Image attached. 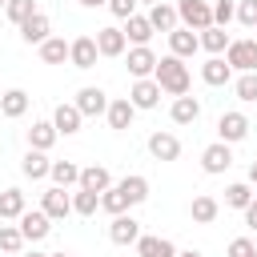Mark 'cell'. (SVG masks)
<instances>
[{
    "mask_svg": "<svg viewBox=\"0 0 257 257\" xmlns=\"http://www.w3.org/2000/svg\"><path fill=\"white\" fill-rule=\"evenodd\" d=\"M153 80H157V88H161V92H169V96H185V92H189V84H193L189 64H185V60H177V56H157Z\"/></svg>",
    "mask_w": 257,
    "mask_h": 257,
    "instance_id": "obj_1",
    "label": "cell"
},
{
    "mask_svg": "<svg viewBox=\"0 0 257 257\" xmlns=\"http://www.w3.org/2000/svg\"><path fill=\"white\" fill-rule=\"evenodd\" d=\"M177 20L189 32H205V28H213V4L209 0H181L177 4Z\"/></svg>",
    "mask_w": 257,
    "mask_h": 257,
    "instance_id": "obj_2",
    "label": "cell"
},
{
    "mask_svg": "<svg viewBox=\"0 0 257 257\" xmlns=\"http://www.w3.org/2000/svg\"><path fill=\"white\" fill-rule=\"evenodd\" d=\"M225 64H229L233 72H257V40H253V36H249V40H229Z\"/></svg>",
    "mask_w": 257,
    "mask_h": 257,
    "instance_id": "obj_3",
    "label": "cell"
},
{
    "mask_svg": "<svg viewBox=\"0 0 257 257\" xmlns=\"http://www.w3.org/2000/svg\"><path fill=\"white\" fill-rule=\"evenodd\" d=\"M16 229H20V237H24V241H32V245H36V241H44V237L52 233V221H48L40 209H24Z\"/></svg>",
    "mask_w": 257,
    "mask_h": 257,
    "instance_id": "obj_4",
    "label": "cell"
},
{
    "mask_svg": "<svg viewBox=\"0 0 257 257\" xmlns=\"http://www.w3.org/2000/svg\"><path fill=\"white\" fill-rule=\"evenodd\" d=\"M40 213H44L48 221H64V217L72 213V197L52 185V189H44V197H40Z\"/></svg>",
    "mask_w": 257,
    "mask_h": 257,
    "instance_id": "obj_5",
    "label": "cell"
},
{
    "mask_svg": "<svg viewBox=\"0 0 257 257\" xmlns=\"http://www.w3.org/2000/svg\"><path fill=\"white\" fill-rule=\"evenodd\" d=\"M217 133H221V141H225V145H237V141H245V137H249V116H245V112H221Z\"/></svg>",
    "mask_w": 257,
    "mask_h": 257,
    "instance_id": "obj_6",
    "label": "cell"
},
{
    "mask_svg": "<svg viewBox=\"0 0 257 257\" xmlns=\"http://www.w3.org/2000/svg\"><path fill=\"white\" fill-rule=\"evenodd\" d=\"M108 241H112V245H137V241H141V221L128 217V213L112 217V225H108Z\"/></svg>",
    "mask_w": 257,
    "mask_h": 257,
    "instance_id": "obj_7",
    "label": "cell"
},
{
    "mask_svg": "<svg viewBox=\"0 0 257 257\" xmlns=\"http://www.w3.org/2000/svg\"><path fill=\"white\" fill-rule=\"evenodd\" d=\"M92 40H96V52H100V56H124V52H128L124 32H120V28H112V24H108V28H96V36H92Z\"/></svg>",
    "mask_w": 257,
    "mask_h": 257,
    "instance_id": "obj_8",
    "label": "cell"
},
{
    "mask_svg": "<svg viewBox=\"0 0 257 257\" xmlns=\"http://www.w3.org/2000/svg\"><path fill=\"white\" fill-rule=\"evenodd\" d=\"M76 108H80V116H100L104 108H108V96H104V88H96V84H84L80 92H76V100H72Z\"/></svg>",
    "mask_w": 257,
    "mask_h": 257,
    "instance_id": "obj_9",
    "label": "cell"
},
{
    "mask_svg": "<svg viewBox=\"0 0 257 257\" xmlns=\"http://www.w3.org/2000/svg\"><path fill=\"white\" fill-rule=\"evenodd\" d=\"M229 165H233V149H229L225 141H213V145L201 153V169H205V173H213V177H217V173H225Z\"/></svg>",
    "mask_w": 257,
    "mask_h": 257,
    "instance_id": "obj_10",
    "label": "cell"
},
{
    "mask_svg": "<svg viewBox=\"0 0 257 257\" xmlns=\"http://www.w3.org/2000/svg\"><path fill=\"white\" fill-rule=\"evenodd\" d=\"M201 48V40H197V32H189V28H173L169 32V56H177V60H189L193 52Z\"/></svg>",
    "mask_w": 257,
    "mask_h": 257,
    "instance_id": "obj_11",
    "label": "cell"
},
{
    "mask_svg": "<svg viewBox=\"0 0 257 257\" xmlns=\"http://www.w3.org/2000/svg\"><path fill=\"white\" fill-rule=\"evenodd\" d=\"M96 40L92 36H76L72 44H68V60H72V68H96Z\"/></svg>",
    "mask_w": 257,
    "mask_h": 257,
    "instance_id": "obj_12",
    "label": "cell"
},
{
    "mask_svg": "<svg viewBox=\"0 0 257 257\" xmlns=\"http://www.w3.org/2000/svg\"><path fill=\"white\" fill-rule=\"evenodd\" d=\"M153 68H157V52L149 44L145 48H128V72H133V80H149Z\"/></svg>",
    "mask_w": 257,
    "mask_h": 257,
    "instance_id": "obj_13",
    "label": "cell"
},
{
    "mask_svg": "<svg viewBox=\"0 0 257 257\" xmlns=\"http://www.w3.org/2000/svg\"><path fill=\"white\" fill-rule=\"evenodd\" d=\"M80 108L76 104H56L52 108V128L60 133V137H72V133H80Z\"/></svg>",
    "mask_w": 257,
    "mask_h": 257,
    "instance_id": "obj_14",
    "label": "cell"
},
{
    "mask_svg": "<svg viewBox=\"0 0 257 257\" xmlns=\"http://www.w3.org/2000/svg\"><path fill=\"white\" fill-rule=\"evenodd\" d=\"M157 100H161V88H157L153 76H149V80H137V84L128 88V104H133V108H157Z\"/></svg>",
    "mask_w": 257,
    "mask_h": 257,
    "instance_id": "obj_15",
    "label": "cell"
},
{
    "mask_svg": "<svg viewBox=\"0 0 257 257\" xmlns=\"http://www.w3.org/2000/svg\"><path fill=\"white\" fill-rule=\"evenodd\" d=\"M20 36H24L28 44H36V48H40V44H44V40L52 36V24H48V16H44V12H36V16H28V20L20 24Z\"/></svg>",
    "mask_w": 257,
    "mask_h": 257,
    "instance_id": "obj_16",
    "label": "cell"
},
{
    "mask_svg": "<svg viewBox=\"0 0 257 257\" xmlns=\"http://www.w3.org/2000/svg\"><path fill=\"white\" fill-rule=\"evenodd\" d=\"M120 32H124V40H133V48H145V44L153 40V24H149V16H141V12L128 16Z\"/></svg>",
    "mask_w": 257,
    "mask_h": 257,
    "instance_id": "obj_17",
    "label": "cell"
},
{
    "mask_svg": "<svg viewBox=\"0 0 257 257\" xmlns=\"http://www.w3.org/2000/svg\"><path fill=\"white\" fill-rule=\"evenodd\" d=\"M201 80H205V84H213V88H221V84H229V80H233V68L225 64V56H209V60L201 64Z\"/></svg>",
    "mask_w": 257,
    "mask_h": 257,
    "instance_id": "obj_18",
    "label": "cell"
},
{
    "mask_svg": "<svg viewBox=\"0 0 257 257\" xmlns=\"http://www.w3.org/2000/svg\"><path fill=\"white\" fill-rule=\"evenodd\" d=\"M104 116H108V128H116V133H124V128L133 124V116H137V108L128 104V96H120V100H108V108H104Z\"/></svg>",
    "mask_w": 257,
    "mask_h": 257,
    "instance_id": "obj_19",
    "label": "cell"
},
{
    "mask_svg": "<svg viewBox=\"0 0 257 257\" xmlns=\"http://www.w3.org/2000/svg\"><path fill=\"white\" fill-rule=\"evenodd\" d=\"M149 153H153L157 161H177V157H181V141H177L173 133H153V137H149Z\"/></svg>",
    "mask_w": 257,
    "mask_h": 257,
    "instance_id": "obj_20",
    "label": "cell"
},
{
    "mask_svg": "<svg viewBox=\"0 0 257 257\" xmlns=\"http://www.w3.org/2000/svg\"><path fill=\"white\" fill-rule=\"evenodd\" d=\"M169 116H173V124H193V120L201 116V100L185 92V96H177V100H173V108H169Z\"/></svg>",
    "mask_w": 257,
    "mask_h": 257,
    "instance_id": "obj_21",
    "label": "cell"
},
{
    "mask_svg": "<svg viewBox=\"0 0 257 257\" xmlns=\"http://www.w3.org/2000/svg\"><path fill=\"white\" fill-rule=\"evenodd\" d=\"M137 257H177V245L169 237H145L137 241Z\"/></svg>",
    "mask_w": 257,
    "mask_h": 257,
    "instance_id": "obj_22",
    "label": "cell"
},
{
    "mask_svg": "<svg viewBox=\"0 0 257 257\" xmlns=\"http://www.w3.org/2000/svg\"><path fill=\"white\" fill-rule=\"evenodd\" d=\"M149 24H153V32H173L181 20H177V8L161 0V4H153V8H149Z\"/></svg>",
    "mask_w": 257,
    "mask_h": 257,
    "instance_id": "obj_23",
    "label": "cell"
},
{
    "mask_svg": "<svg viewBox=\"0 0 257 257\" xmlns=\"http://www.w3.org/2000/svg\"><path fill=\"white\" fill-rule=\"evenodd\" d=\"M56 137H60V133L52 128V120H36V124L28 128V145H32L36 153H48V149L56 145Z\"/></svg>",
    "mask_w": 257,
    "mask_h": 257,
    "instance_id": "obj_24",
    "label": "cell"
},
{
    "mask_svg": "<svg viewBox=\"0 0 257 257\" xmlns=\"http://www.w3.org/2000/svg\"><path fill=\"white\" fill-rule=\"evenodd\" d=\"M108 185H112V177H108L104 165H88V169H80V189H84V193H104Z\"/></svg>",
    "mask_w": 257,
    "mask_h": 257,
    "instance_id": "obj_25",
    "label": "cell"
},
{
    "mask_svg": "<svg viewBox=\"0 0 257 257\" xmlns=\"http://www.w3.org/2000/svg\"><path fill=\"white\" fill-rule=\"evenodd\" d=\"M0 112H4L8 120L24 116V112H28V92H24V88H8V92L0 96Z\"/></svg>",
    "mask_w": 257,
    "mask_h": 257,
    "instance_id": "obj_26",
    "label": "cell"
},
{
    "mask_svg": "<svg viewBox=\"0 0 257 257\" xmlns=\"http://www.w3.org/2000/svg\"><path fill=\"white\" fill-rule=\"evenodd\" d=\"M48 169H52V161H48L44 153H36V149H28V153H24V161H20V173H24V177H32V181L48 177Z\"/></svg>",
    "mask_w": 257,
    "mask_h": 257,
    "instance_id": "obj_27",
    "label": "cell"
},
{
    "mask_svg": "<svg viewBox=\"0 0 257 257\" xmlns=\"http://www.w3.org/2000/svg\"><path fill=\"white\" fill-rule=\"evenodd\" d=\"M48 177H52V185H56V189H68V185H80V169H76L72 161H52V169H48Z\"/></svg>",
    "mask_w": 257,
    "mask_h": 257,
    "instance_id": "obj_28",
    "label": "cell"
},
{
    "mask_svg": "<svg viewBox=\"0 0 257 257\" xmlns=\"http://www.w3.org/2000/svg\"><path fill=\"white\" fill-rule=\"evenodd\" d=\"M116 189L124 193V201H128V209H133V205H141V201L149 197V181H145L141 173H133V177H124V181H120Z\"/></svg>",
    "mask_w": 257,
    "mask_h": 257,
    "instance_id": "obj_29",
    "label": "cell"
},
{
    "mask_svg": "<svg viewBox=\"0 0 257 257\" xmlns=\"http://www.w3.org/2000/svg\"><path fill=\"white\" fill-rule=\"evenodd\" d=\"M189 213H193V221H197V225H213V221H217V213H221V205H217L209 193H201V197H193V209H189Z\"/></svg>",
    "mask_w": 257,
    "mask_h": 257,
    "instance_id": "obj_30",
    "label": "cell"
},
{
    "mask_svg": "<svg viewBox=\"0 0 257 257\" xmlns=\"http://www.w3.org/2000/svg\"><path fill=\"white\" fill-rule=\"evenodd\" d=\"M24 213V193L20 189H4L0 193V221H20Z\"/></svg>",
    "mask_w": 257,
    "mask_h": 257,
    "instance_id": "obj_31",
    "label": "cell"
},
{
    "mask_svg": "<svg viewBox=\"0 0 257 257\" xmlns=\"http://www.w3.org/2000/svg\"><path fill=\"white\" fill-rule=\"evenodd\" d=\"M197 40H201V48H205V52H213V56H221V52L229 48V32H225V28H217V24H213V28H205Z\"/></svg>",
    "mask_w": 257,
    "mask_h": 257,
    "instance_id": "obj_32",
    "label": "cell"
},
{
    "mask_svg": "<svg viewBox=\"0 0 257 257\" xmlns=\"http://www.w3.org/2000/svg\"><path fill=\"white\" fill-rule=\"evenodd\" d=\"M40 60H44V64H64V60H68V44H64L60 36H48V40L40 44Z\"/></svg>",
    "mask_w": 257,
    "mask_h": 257,
    "instance_id": "obj_33",
    "label": "cell"
},
{
    "mask_svg": "<svg viewBox=\"0 0 257 257\" xmlns=\"http://www.w3.org/2000/svg\"><path fill=\"white\" fill-rule=\"evenodd\" d=\"M249 201H253V189H249L245 181H233V185L225 189V205H229V209H241V213H245Z\"/></svg>",
    "mask_w": 257,
    "mask_h": 257,
    "instance_id": "obj_34",
    "label": "cell"
},
{
    "mask_svg": "<svg viewBox=\"0 0 257 257\" xmlns=\"http://www.w3.org/2000/svg\"><path fill=\"white\" fill-rule=\"evenodd\" d=\"M100 209H104L108 217H120V213L128 209V201H124V193H120L116 185H108V189L100 193Z\"/></svg>",
    "mask_w": 257,
    "mask_h": 257,
    "instance_id": "obj_35",
    "label": "cell"
},
{
    "mask_svg": "<svg viewBox=\"0 0 257 257\" xmlns=\"http://www.w3.org/2000/svg\"><path fill=\"white\" fill-rule=\"evenodd\" d=\"M4 12H8V20H12V24H24V20H28V16H36L40 8H36V0H8V4H4Z\"/></svg>",
    "mask_w": 257,
    "mask_h": 257,
    "instance_id": "obj_36",
    "label": "cell"
},
{
    "mask_svg": "<svg viewBox=\"0 0 257 257\" xmlns=\"http://www.w3.org/2000/svg\"><path fill=\"white\" fill-rule=\"evenodd\" d=\"M233 92H237V100L253 104V100H257V72H241V76L233 80Z\"/></svg>",
    "mask_w": 257,
    "mask_h": 257,
    "instance_id": "obj_37",
    "label": "cell"
},
{
    "mask_svg": "<svg viewBox=\"0 0 257 257\" xmlns=\"http://www.w3.org/2000/svg\"><path fill=\"white\" fill-rule=\"evenodd\" d=\"M100 209V193H72V213H80V217H92Z\"/></svg>",
    "mask_w": 257,
    "mask_h": 257,
    "instance_id": "obj_38",
    "label": "cell"
},
{
    "mask_svg": "<svg viewBox=\"0 0 257 257\" xmlns=\"http://www.w3.org/2000/svg\"><path fill=\"white\" fill-rule=\"evenodd\" d=\"M24 249V237L16 225H0V253H20Z\"/></svg>",
    "mask_w": 257,
    "mask_h": 257,
    "instance_id": "obj_39",
    "label": "cell"
},
{
    "mask_svg": "<svg viewBox=\"0 0 257 257\" xmlns=\"http://www.w3.org/2000/svg\"><path fill=\"white\" fill-rule=\"evenodd\" d=\"M233 16H237V4H233V0H217V4H213V24H217V28H225Z\"/></svg>",
    "mask_w": 257,
    "mask_h": 257,
    "instance_id": "obj_40",
    "label": "cell"
},
{
    "mask_svg": "<svg viewBox=\"0 0 257 257\" xmlns=\"http://www.w3.org/2000/svg\"><path fill=\"white\" fill-rule=\"evenodd\" d=\"M229 257H257V245L249 237H233L229 241Z\"/></svg>",
    "mask_w": 257,
    "mask_h": 257,
    "instance_id": "obj_41",
    "label": "cell"
},
{
    "mask_svg": "<svg viewBox=\"0 0 257 257\" xmlns=\"http://www.w3.org/2000/svg\"><path fill=\"white\" fill-rule=\"evenodd\" d=\"M237 20L249 24V28H257V0H241L237 4Z\"/></svg>",
    "mask_w": 257,
    "mask_h": 257,
    "instance_id": "obj_42",
    "label": "cell"
},
{
    "mask_svg": "<svg viewBox=\"0 0 257 257\" xmlns=\"http://www.w3.org/2000/svg\"><path fill=\"white\" fill-rule=\"evenodd\" d=\"M108 12L116 20H128V16H137V0H108Z\"/></svg>",
    "mask_w": 257,
    "mask_h": 257,
    "instance_id": "obj_43",
    "label": "cell"
},
{
    "mask_svg": "<svg viewBox=\"0 0 257 257\" xmlns=\"http://www.w3.org/2000/svg\"><path fill=\"white\" fill-rule=\"evenodd\" d=\"M245 225H249V229H257V197H253V201H249V209H245Z\"/></svg>",
    "mask_w": 257,
    "mask_h": 257,
    "instance_id": "obj_44",
    "label": "cell"
},
{
    "mask_svg": "<svg viewBox=\"0 0 257 257\" xmlns=\"http://www.w3.org/2000/svg\"><path fill=\"white\" fill-rule=\"evenodd\" d=\"M249 185H257V161H249Z\"/></svg>",
    "mask_w": 257,
    "mask_h": 257,
    "instance_id": "obj_45",
    "label": "cell"
},
{
    "mask_svg": "<svg viewBox=\"0 0 257 257\" xmlns=\"http://www.w3.org/2000/svg\"><path fill=\"white\" fill-rule=\"evenodd\" d=\"M84 8H96V4H108V0H80Z\"/></svg>",
    "mask_w": 257,
    "mask_h": 257,
    "instance_id": "obj_46",
    "label": "cell"
},
{
    "mask_svg": "<svg viewBox=\"0 0 257 257\" xmlns=\"http://www.w3.org/2000/svg\"><path fill=\"white\" fill-rule=\"evenodd\" d=\"M177 257H201V253H197V249H189V253H177Z\"/></svg>",
    "mask_w": 257,
    "mask_h": 257,
    "instance_id": "obj_47",
    "label": "cell"
},
{
    "mask_svg": "<svg viewBox=\"0 0 257 257\" xmlns=\"http://www.w3.org/2000/svg\"><path fill=\"white\" fill-rule=\"evenodd\" d=\"M24 257H48V253H36V249H32V253H24Z\"/></svg>",
    "mask_w": 257,
    "mask_h": 257,
    "instance_id": "obj_48",
    "label": "cell"
},
{
    "mask_svg": "<svg viewBox=\"0 0 257 257\" xmlns=\"http://www.w3.org/2000/svg\"><path fill=\"white\" fill-rule=\"evenodd\" d=\"M137 4H161V0H137Z\"/></svg>",
    "mask_w": 257,
    "mask_h": 257,
    "instance_id": "obj_49",
    "label": "cell"
},
{
    "mask_svg": "<svg viewBox=\"0 0 257 257\" xmlns=\"http://www.w3.org/2000/svg\"><path fill=\"white\" fill-rule=\"evenodd\" d=\"M4 4H8V0H0V8H4Z\"/></svg>",
    "mask_w": 257,
    "mask_h": 257,
    "instance_id": "obj_50",
    "label": "cell"
},
{
    "mask_svg": "<svg viewBox=\"0 0 257 257\" xmlns=\"http://www.w3.org/2000/svg\"><path fill=\"white\" fill-rule=\"evenodd\" d=\"M253 40H257V36H253Z\"/></svg>",
    "mask_w": 257,
    "mask_h": 257,
    "instance_id": "obj_51",
    "label": "cell"
}]
</instances>
